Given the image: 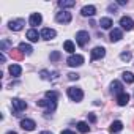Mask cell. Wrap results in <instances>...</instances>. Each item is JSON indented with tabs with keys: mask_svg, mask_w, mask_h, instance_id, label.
Masks as SVG:
<instances>
[{
	"mask_svg": "<svg viewBox=\"0 0 134 134\" xmlns=\"http://www.w3.org/2000/svg\"><path fill=\"white\" fill-rule=\"evenodd\" d=\"M118 5H121V7H123V5H126V2H125V0H118Z\"/></svg>",
	"mask_w": 134,
	"mask_h": 134,
	"instance_id": "d590c367",
	"label": "cell"
},
{
	"mask_svg": "<svg viewBox=\"0 0 134 134\" xmlns=\"http://www.w3.org/2000/svg\"><path fill=\"white\" fill-rule=\"evenodd\" d=\"M99 25H101L103 29H110V27L114 25V22H112V19H110V18H101Z\"/></svg>",
	"mask_w": 134,
	"mask_h": 134,
	"instance_id": "603a6c76",
	"label": "cell"
},
{
	"mask_svg": "<svg viewBox=\"0 0 134 134\" xmlns=\"http://www.w3.org/2000/svg\"><path fill=\"white\" fill-rule=\"evenodd\" d=\"M10 55H11V58H14V60H18V62H21L22 58H24V52L21 51V49H11L10 51Z\"/></svg>",
	"mask_w": 134,
	"mask_h": 134,
	"instance_id": "d6986e66",
	"label": "cell"
},
{
	"mask_svg": "<svg viewBox=\"0 0 134 134\" xmlns=\"http://www.w3.org/2000/svg\"><path fill=\"white\" fill-rule=\"evenodd\" d=\"M63 49H65L66 52H68V54H71V55H73V52L76 51V47H74V43H73L71 40H68V41H65V43H63Z\"/></svg>",
	"mask_w": 134,
	"mask_h": 134,
	"instance_id": "44dd1931",
	"label": "cell"
},
{
	"mask_svg": "<svg viewBox=\"0 0 134 134\" xmlns=\"http://www.w3.org/2000/svg\"><path fill=\"white\" fill-rule=\"evenodd\" d=\"M55 35H57V32H55L54 29H47V27H46V29L41 30V38H43V40H47V41H49V40H54Z\"/></svg>",
	"mask_w": 134,
	"mask_h": 134,
	"instance_id": "8fae6325",
	"label": "cell"
},
{
	"mask_svg": "<svg viewBox=\"0 0 134 134\" xmlns=\"http://www.w3.org/2000/svg\"><path fill=\"white\" fill-rule=\"evenodd\" d=\"M77 131L82 132V134H87V132H90V126L85 121H79L77 123Z\"/></svg>",
	"mask_w": 134,
	"mask_h": 134,
	"instance_id": "d4e9b609",
	"label": "cell"
},
{
	"mask_svg": "<svg viewBox=\"0 0 134 134\" xmlns=\"http://www.w3.org/2000/svg\"><path fill=\"white\" fill-rule=\"evenodd\" d=\"M95 13H96V8L93 7V5H85V7H82V10H81V14L82 16H85V18H92V16H95Z\"/></svg>",
	"mask_w": 134,
	"mask_h": 134,
	"instance_id": "4fadbf2b",
	"label": "cell"
},
{
	"mask_svg": "<svg viewBox=\"0 0 134 134\" xmlns=\"http://www.w3.org/2000/svg\"><path fill=\"white\" fill-rule=\"evenodd\" d=\"M40 38H41V33H38V30H35V29H30V30L27 32V40H29L30 43H36Z\"/></svg>",
	"mask_w": 134,
	"mask_h": 134,
	"instance_id": "2e32d148",
	"label": "cell"
},
{
	"mask_svg": "<svg viewBox=\"0 0 134 134\" xmlns=\"http://www.w3.org/2000/svg\"><path fill=\"white\" fill-rule=\"evenodd\" d=\"M121 77H123V81H125L126 84H132V82H134V74H132L131 71H125V73L121 74Z\"/></svg>",
	"mask_w": 134,
	"mask_h": 134,
	"instance_id": "4316f807",
	"label": "cell"
},
{
	"mask_svg": "<svg viewBox=\"0 0 134 134\" xmlns=\"http://www.w3.org/2000/svg\"><path fill=\"white\" fill-rule=\"evenodd\" d=\"M8 71H10V74H11L13 77H18V76H21V73H22V68H21L19 65L13 63V65H10V68H8Z\"/></svg>",
	"mask_w": 134,
	"mask_h": 134,
	"instance_id": "e0dca14e",
	"label": "cell"
},
{
	"mask_svg": "<svg viewBox=\"0 0 134 134\" xmlns=\"http://www.w3.org/2000/svg\"><path fill=\"white\" fill-rule=\"evenodd\" d=\"M68 96H70L73 101L79 103V101H82V98H84V92H82V88H79V87H70V88H68Z\"/></svg>",
	"mask_w": 134,
	"mask_h": 134,
	"instance_id": "7a4b0ae2",
	"label": "cell"
},
{
	"mask_svg": "<svg viewBox=\"0 0 134 134\" xmlns=\"http://www.w3.org/2000/svg\"><path fill=\"white\" fill-rule=\"evenodd\" d=\"M110 92L118 96L120 93H123V84H121L120 81H114V82L110 84Z\"/></svg>",
	"mask_w": 134,
	"mask_h": 134,
	"instance_id": "9a60e30c",
	"label": "cell"
},
{
	"mask_svg": "<svg viewBox=\"0 0 134 134\" xmlns=\"http://www.w3.org/2000/svg\"><path fill=\"white\" fill-rule=\"evenodd\" d=\"M62 134H76L74 131H71V129H63L62 131Z\"/></svg>",
	"mask_w": 134,
	"mask_h": 134,
	"instance_id": "e575fe53",
	"label": "cell"
},
{
	"mask_svg": "<svg viewBox=\"0 0 134 134\" xmlns=\"http://www.w3.org/2000/svg\"><path fill=\"white\" fill-rule=\"evenodd\" d=\"M46 98H47V99H54V101H57L58 93H57V92H54V90H49V92H46Z\"/></svg>",
	"mask_w": 134,
	"mask_h": 134,
	"instance_id": "83f0119b",
	"label": "cell"
},
{
	"mask_svg": "<svg viewBox=\"0 0 134 134\" xmlns=\"http://www.w3.org/2000/svg\"><path fill=\"white\" fill-rule=\"evenodd\" d=\"M11 46H13V43H11L10 40H2V43H0V51H2V52H5V51H8V49L11 51V49H13Z\"/></svg>",
	"mask_w": 134,
	"mask_h": 134,
	"instance_id": "484cf974",
	"label": "cell"
},
{
	"mask_svg": "<svg viewBox=\"0 0 134 134\" xmlns=\"http://www.w3.org/2000/svg\"><path fill=\"white\" fill-rule=\"evenodd\" d=\"M40 134H52L51 131H43V132H40Z\"/></svg>",
	"mask_w": 134,
	"mask_h": 134,
	"instance_id": "8d00e7d4",
	"label": "cell"
},
{
	"mask_svg": "<svg viewBox=\"0 0 134 134\" xmlns=\"http://www.w3.org/2000/svg\"><path fill=\"white\" fill-rule=\"evenodd\" d=\"M120 58H121L123 62H129V60H131V52H128V51L121 52V54H120Z\"/></svg>",
	"mask_w": 134,
	"mask_h": 134,
	"instance_id": "f546056e",
	"label": "cell"
},
{
	"mask_svg": "<svg viewBox=\"0 0 134 134\" xmlns=\"http://www.w3.org/2000/svg\"><path fill=\"white\" fill-rule=\"evenodd\" d=\"M29 22H30V25L35 29L36 25H40V24L43 22V16H41L40 13H33V14H30V19H29Z\"/></svg>",
	"mask_w": 134,
	"mask_h": 134,
	"instance_id": "5bb4252c",
	"label": "cell"
},
{
	"mask_svg": "<svg viewBox=\"0 0 134 134\" xmlns=\"http://www.w3.org/2000/svg\"><path fill=\"white\" fill-rule=\"evenodd\" d=\"M19 49H21L25 55H30V54L33 52V47H32L30 44H27V43H21V44H19Z\"/></svg>",
	"mask_w": 134,
	"mask_h": 134,
	"instance_id": "cb8c5ba5",
	"label": "cell"
},
{
	"mask_svg": "<svg viewBox=\"0 0 134 134\" xmlns=\"http://www.w3.org/2000/svg\"><path fill=\"white\" fill-rule=\"evenodd\" d=\"M104 55H106V49L103 46H96V47H93V51L90 54V58H92V62H95V60L103 58Z\"/></svg>",
	"mask_w": 134,
	"mask_h": 134,
	"instance_id": "52a82bcc",
	"label": "cell"
},
{
	"mask_svg": "<svg viewBox=\"0 0 134 134\" xmlns=\"http://www.w3.org/2000/svg\"><path fill=\"white\" fill-rule=\"evenodd\" d=\"M88 120H90L92 123H95V121H96V115H95V114H88Z\"/></svg>",
	"mask_w": 134,
	"mask_h": 134,
	"instance_id": "836d02e7",
	"label": "cell"
},
{
	"mask_svg": "<svg viewBox=\"0 0 134 134\" xmlns=\"http://www.w3.org/2000/svg\"><path fill=\"white\" fill-rule=\"evenodd\" d=\"M120 25H121V29H123V30L129 32V30H132V29H134V21H132L129 16H123V18L120 19Z\"/></svg>",
	"mask_w": 134,
	"mask_h": 134,
	"instance_id": "ba28073f",
	"label": "cell"
},
{
	"mask_svg": "<svg viewBox=\"0 0 134 134\" xmlns=\"http://www.w3.org/2000/svg\"><path fill=\"white\" fill-rule=\"evenodd\" d=\"M71 19H73L71 13L65 11V10L55 14V21H57V22H60V24H70V22H71Z\"/></svg>",
	"mask_w": 134,
	"mask_h": 134,
	"instance_id": "5b68a950",
	"label": "cell"
},
{
	"mask_svg": "<svg viewBox=\"0 0 134 134\" xmlns=\"http://www.w3.org/2000/svg\"><path fill=\"white\" fill-rule=\"evenodd\" d=\"M40 76H41V79H44V81H49V79H51V74H49V71H46V70H41V71H40Z\"/></svg>",
	"mask_w": 134,
	"mask_h": 134,
	"instance_id": "4dcf8cb0",
	"label": "cell"
},
{
	"mask_svg": "<svg viewBox=\"0 0 134 134\" xmlns=\"http://www.w3.org/2000/svg\"><path fill=\"white\" fill-rule=\"evenodd\" d=\"M88 41H90V35H88V32H85V30H79V32L76 33V43H77V46L84 47V46H87Z\"/></svg>",
	"mask_w": 134,
	"mask_h": 134,
	"instance_id": "3957f363",
	"label": "cell"
},
{
	"mask_svg": "<svg viewBox=\"0 0 134 134\" xmlns=\"http://www.w3.org/2000/svg\"><path fill=\"white\" fill-rule=\"evenodd\" d=\"M76 5V2H74V0H60V2H58V7L60 8H73Z\"/></svg>",
	"mask_w": 134,
	"mask_h": 134,
	"instance_id": "7402d4cb",
	"label": "cell"
},
{
	"mask_svg": "<svg viewBox=\"0 0 134 134\" xmlns=\"http://www.w3.org/2000/svg\"><path fill=\"white\" fill-rule=\"evenodd\" d=\"M129 103V95L126 93V92H123V93H120L118 96H117V104L118 106H126Z\"/></svg>",
	"mask_w": 134,
	"mask_h": 134,
	"instance_id": "ac0fdd59",
	"label": "cell"
},
{
	"mask_svg": "<svg viewBox=\"0 0 134 134\" xmlns=\"http://www.w3.org/2000/svg\"><path fill=\"white\" fill-rule=\"evenodd\" d=\"M66 63H68V66H71V68H76V66H81L84 63V57L82 55H70L68 58H66Z\"/></svg>",
	"mask_w": 134,
	"mask_h": 134,
	"instance_id": "8992f818",
	"label": "cell"
},
{
	"mask_svg": "<svg viewBox=\"0 0 134 134\" xmlns=\"http://www.w3.org/2000/svg\"><path fill=\"white\" fill-rule=\"evenodd\" d=\"M11 104H13V110H14V115H18L19 112L25 110L27 109V103L22 101L21 98H13L11 99Z\"/></svg>",
	"mask_w": 134,
	"mask_h": 134,
	"instance_id": "277c9868",
	"label": "cell"
},
{
	"mask_svg": "<svg viewBox=\"0 0 134 134\" xmlns=\"http://www.w3.org/2000/svg\"><path fill=\"white\" fill-rule=\"evenodd\" d=\"M62 58V54L58 52V51H54V52H51V62H58Z\"/></svg>",
	"mask_w": 134,
	"mask_h": 134,
	"instance_id": "f1b7e54d",
	"label": "cell"
},
{
	"mask_svg": "<svg viewBox=\"0 0 134 134\" xmlns=\"http://www.w3.org/2000/svg\"><path fill=\"white\" fill-rule=\"evenodd\" d=\"M7 134H18V132H16V131H8Z\"/></svg>",
	"mask_w": 134,
	"mask_h": 134,
	"instance_id": "74e56055",
	"label": "cell"
},
{
	"mask_svg": "<svg viewBox=\"0 0 134 134\" xmlns=\"http://www.w3.org/2000/svg\"><path fill=\"white\" fill-rule=\"evenodd\" d=\"M121 38H123V32H121L120 29H112V30H110L109 40H110L112 43H117V41H120Z\"/></svg>",
	"mask_w": 134,
	"mask_h": 134,
	"instance_id": "7c38bea8",
	"label": "cell"
},
{
	"mask_svg": "<svg viewBox=\"0 0 134 134\" xmlns=\"http://www.w3.org/2000/svg\"><path fill=\"white\" fill-rule=\"evenodd\" d=\"M79 77H81V76H79L77 73H70V74H68V79H70V81H77Z\"/></svg>",
	"mask_w": 134,
	"mask_h": 134,
	"instance_id": "1f68e13d",
	"label": "cell"
},
{
	"mask_svg": "<svg viewBox=\"0 0 134 134\" xmlns=\"http://www.w3.org/2000/svg\"><path fill=\"white\" fill-rule=\"evenodd\" d=\"M24 25H25V21L24 19H14V21H10L8 29L13 30V32H19V30L24 29Z\"/></svg>",
	"mask_w": 134,
	"mask_h": 134,
	"instance_id": "9c48e42d",
	"label": "cell"
},
{
	"mask_svg": "<svg viewBox=\"0 0 134 134\" xmlns=\"http://www.w3.org/2000/svg\"><path fill=\"white\" fill-rule=\"evenodd\" d=\"M121 129H123V123H121L120 120H115V121L109 126V131H110V132H120Z\"/></svg>",
	"mask_w": 134,
	"mask_h": 134,
	"instance_id": "ffe728a7",
	"label": "cell"
},
{
	"mask_svg": "<svg viewBox=\"0 0 134 134\" xmlns=\"http://www.w3.org/2000/svg\"><path fill=\"white\" fill-rule=\"evenodd\" d=\"M36 106L38 107H44L46 109V114H51V112H54L55 109H57V101H54V99H38L36 101Z\"/></svg>",
	"mask_w": 134,
	"mask_h": 134,
	"instance_id": "6da1fadb",
	"label": "cell"
},
{
	"mask_svg": "<svg viewBox=\"0 0 134 134\" xmlns=\"http://www.w3.org/2000/svg\"><path fill=\"white\" fill-rule=\"evenodd\" d=\"M107 10H109V11H110V13H112V11H114V13H115V11H117V5H114V3H110V5H109V7H107Z\"/></svg>",
	"mask_w": 134,
	"mask_h": 134,
	"instance_id": "d6a6232c",
	"label": "cell"
},
{
	"mask_svg": "<svg viewBox=\"0 0 134 134\" xmlns=\"http://www.w3.org/2000/svg\"><path fill=\"white\" fill-rule=\"evenodd\" d=\"M35 126H36V123H35L32 118H24V120H21V128L25 129V131H33Z\"/></svg>",
	"mask_w": 134,
	"mask_h": 134,
	"instance_id": "30bf717a",
	"label": "cell"
}]
</instances>
